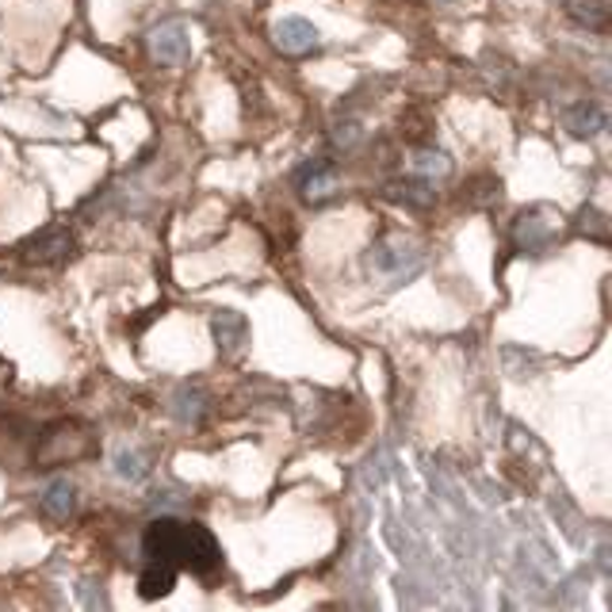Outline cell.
<instances>
[{
	"instance_id": "9c48e42d",
	"label": "cell",
	"mask_w": 612,
	"mask_h": 612,
	"mask_svg": "<svg viewBox=\"0 0 612 612\" xmlns=\"http://www.w3.org/2000/svg\"><path fill=\"white\" fill-rule=\"evenodd\" d=\"M177 570L172 567H161V562H143V578H138V593H143L146 601L154 598H165V593L177 585Z\"/></svg>"
},
{
	"instance_id": "52a82bcc",
	"label": "cell",
	"mask_w": 612,
	"mask_h": 612,
	"mask_svg": "<svg viewBox=\"0 0 612 612\" xmlns=\"http://www.w3.org/2000/svg\"><path fill=\"white\" fill-rule=\"evenodd\" d=\"M70 245H73L70 230L51 226V230H43L35 242H28V261L31 264H54V261H62V256L70 253Z\"/></svg>"
},
{
	"instance_id": "7a4b0ae2",
	"label": "cell",
	"mask_w": 612,
	"mask_h": 612,
	"mask_svg": "<svg viewBox=\"0 0 612 612\" xmlns=\"http://www.w3.org/2000/svg\"><path fill=\"white\" fill-rule=\"evenodd\" d=\"M368 264L376 272H383L391 284H407L410 276H418L425 256L413 242H379L376 250L368 253Z\"/></svg>"
},
{
	"instance_id": "4fadbf2b",
	"label": "cell",
	"mask_w": 612,
	"mask_h": 612,
	"mask_svg": "<svg viewBox=\"0 0 612 612\" xmlns=\"http://www.w3.org/2000/svg\"><path fill=\"white\" fill-rule=\"evenodd\" d=\"M200 410H203L200 394H196V391H177V399H172V413H177L180 421H200Z\"/></svg>"
},
{
	"instance_id": "2e32d148",
	"label": "cell",
	"mask_w": 612,
	"mask_h": 612,
	"mask_svg": "<svg viewBox=\"0 0 612 612\" xmlns=\"http://www.w3.org/2000/svg\"><path fill=\"white\" fill-rule=\"evenodd\" d=\"M402 192H394L399 200H407V203H418V207H425V203H433V188H425V180H418V184H399Z\"/></svg>"
},
{
	"instance_id": "277c9868",
	"label": "cell",
	"mask_w": 612,
	"mask_h": 612,
	"mask_svg": "<svg viewBox=\"0 0 612 612\" xmlns=\"http://www.w3.org/2000/svg\"><path fill=\"white\" fill-rule=\"evenodd\" d=\"M272 39H276V46L284 54H306L318 46V31H314V23L303 20V15H284V20H276Z\"/></svg>"
},
{
	"instance_id": "30bf717a",
	"label": "cell",
	"mask_w": 612,
	"mask_h": 612,
	"mask_svg": "<svg viewBox=\"0 0 612 612\" xmlns=\"http://www.w3.org/2000/svg\"><path fill=\"white\" fill-rule=\"evenodd\" d=\"M567 127L570 135H598V130L609 127V115L598 104H578L567 112Z\"/></svg>"
},
{
	"instance_id": "3957f363",
	"label": "cell",
	"mask_w": 612,
	"mask_h": 612,
	"mask_svg": "<svg viewBox=\"0 0 612 612\" xmlns=\"http://www.w3.org/2000/svg\"><path fill=\"white\" fill-rule=\"evenodd\" d=\"M150 51L157 62L165 65H184L192 54V39H188V23L184 20H169L161 28L150 31Z\"/></svg>"
},
{
	"instance_id": "8fae6325",
	"label": "cell",
	"mask_w": 612,
	"mask_h": 612,
	"mask_svg": "<svg viewBox=\"0 0 612 612\" xmlns=\"http://www.w3.org/2000/svg\"><path fill=\"white\" fill-rule=\"evenodd\" d=\"M39 506H43V513L51 520H65L73 513V506H77V498H73V486L65 483V478H57V483L46 486V494L39 498Z\"/></svg>"
},
{
	"instance_id": "9a60e30c",
	"label": "cell",
	"mask_w": 612,
	"mask_h": 612,
	"mask_svg": "<svg viewBox=\"0 0 612 612\" xmlns=\"http://www.w3.org/2000/svg\"><path fill=\"white\" fill-rule=\"evenodd\" d=\"M413 169L418 172H449V157L433 154V150H421L418 157H413Z\"/></svg>"
},
{
	"instance_id": "5bb4252c",
	"label": "cell",
	"mask_w": 612,
	"mask_h": 612,
	"mask_svg": "<svg viewBox=\"0 0 612 612\" xmlns=\"http://www.w3.org/2000/svg\"><path fill=\"white\" fill-rule=\"evenodd\" d=\"M115 471H119L123 478H130V483H138V478L146 475V460L138 456V452H119V460H115Z\"/></svg>"
},
{
	"instance_id": "6da1fadb",
	"label": "cell",
	"mask_w": 612,
	"mask_h": 612,
	"mask_svg": "<svg viewBox=\"0 0 612 612\" xmlns=\"http://www.w3.org/2000/svg\"><path fill=\"white\" fill-rule=\"evenodd\" d=\"M143 562H161V567L188 570L196 578H211L222 567V548L203 525L177 517H157L143 536Z\"/></svg>"
},
{
	"instance_id": "8992f818",
	"label": "cell",
	"mask_w": 612,
	"mask_h": 612,
	"mask_svg": "<svg viewBox=\"0 0 612 612\" xmlns=\"http://www.w3.org/2000/svg\"><path fill=\"white\" fill-rule=\"evenodd\" d=\"M299 192H303V200H310V203L329 200V196L337 192L334 165H329V161H310V165H306L303 177H299Z\"/></svg>"
},
{
	"instance_id": "7c38bea8",
	"label": "cell",
	"mask_w": 612,
	"mask_h": 612,
	"mask_svg": "<svg viewBox=\"0 0 612 612\" xmlns=\"http://www.w3.org/2000/svg\"><path fill=\"white\" fill-rule=\"evenodd\" d=\"M567 12L574 15L578 23H585V28H598V31H605V23H609L605 4H601V8H582L578 0H567Z\"/></svg>"
},
{
	"instance_id": "ba28073f",
	"label": "cell",
	"mask_w": 612,
	"mask_h": 612,
	"mask_svg": "<svg viewBox=\"0 0 612 612\" xmlns=\"http://www.w3.org/2000/svg\"><path fill=\"white\" fill-rule=\"evenodd\" d=\"M517 242L525 245V250L540 253L544 245L551 242V219H544L540 211H528L517 219Z\"/></svg>"
},
{
	"instance_id": "5b68a950",
	"label": "cell",
	"mask_w": 612,
	"mask_h": 612,
	"mask_svg": "<svg viewBox=\"0 0 612 612\" xmlns=\"http://www.w3.org/2000/svg\"><path fill=\"white\" fill-rule=\"evenodd\" d=\"M211 329H214V341H219V349L226 352V357H234V352L250 341V321H245L238 310H219L211 321Z\"/></svg>"
}]
</instances>
